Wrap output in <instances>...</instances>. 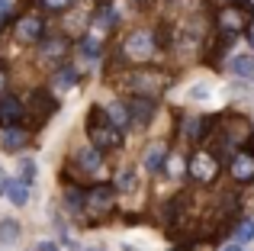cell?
<instances>
[{"label":"cell","mask_w":254,"mask_h":251,"mask_svg":"<svg viewBox=\"0 0 254 251\" xmlns=\"http://www.w3.org/2000/svg\"><path fill=\"white\" fill-rule=\"evenodd\" d=\"M222 251H242V248H238V245H229V248H222Z\"/></svg>","instance_id":"cell-32"},{"label":"cell","mask_w":254,"mask_h":251,"mask_svg":"<svg viewBox=\"0 0 254 251\" xmlns=\"http://www.w3.org/2000/svg\"><path fill=\"white\" fill-rule=\"evenodd\" d=\"M0 6H3V0H0Z\"/></svg>","instance_id":"cell-34"},{"label":"cell","mask_w":254,"mask_h":251,"mask_svg":"<svg viewBox=\"0 0 254 251\" xmlns=\"http://www.w3.org/2000/svg\"><path fill=\"white\" fill-rule=\"evenodd\" d=\"M116 190H123V193H132V190H135V174H132V171H123V174L116 177Z\"/></svg>","instance_id":"cell-23"},{"label":"cell","mask_w":254,"mask_h":251,"mask_svg":"<svg viewBox=\"0 0 254 251\" xmlns=\"http://www.w3.org/2000/svg\"><path fill=\"white\" fill-rule=\"evenodd\" d=\"M6 84H10V77H6V71H3V68H0V97H3V94H6Z\"/></svg>","instance_id":"cell-29"},{"label":"cell","mask_w":254,"mask_h":251,"mask_svg":"<svg viewBox=\"0 0 254 251\" xmlns=\"http://www.w3.org/2000/svg\"><path fill=\"white\" fill-rule=\"evenodd\" d=\"M6 181H10V177H6V171H0V193L6 190Z\"/></svg>","instance_id":"cell-30"},{"label":"cell","mask_w":254,"mask_h":251,"mask_svg":"<svg viewBox=\"0 0 254 251\" xmlns=\"http://www.w3.org/2000/svg\"><path fill=\"white\" fill-rule=\"evenodd\" d=\"M232 71H235L238 77H254V58L251 55H238L235 62H232Z\"/></svg>","instance_id":"cell-19"},{"label":"cell","mask_w":254,"mask_h":251,"mask_svg":"<svg viewBox=\"0 0 254 251\" xmlns=\"http://www.w3.org/2000/svg\"><path fill=\"white\" fill-rule=\"evenodd\" d=\"M13 29H16V39H19V42H39V39L45 36V23L39 16H19Z\"/></svg>","instance_id":"cell-9"},{"label":"cell","mask_w":254,"mask_h":251,"mask_svg":"<svg viewBox=\"0 0 254 251\" xmlns=\"http://www.w3.org/2000/svg\"><path fill=\"white\" fill-rule=\"evenodd\" d=\"M164 155H168V148H164V142H151L148 148H145V155H142V164L148 171H158L164 164Z\"/></svg>","instance_id":"cell-13"},{"label":"cell","mask_w":254,"mask_h":251,"mask_svg":"<svg viewBox=\"0 0 254 251\" xmlns=\"http://www.w3.org/2000/svg\"><path fill=\"white\" fill-rule=\"evenodd\" d=\"M168 84H171V77L164 74V71H132V74L123 81V87L132 90L135 97H148L151 100V97L164 94Z\"/></svg>","instance_id":"cell-2"},{"label":"cell","mask_w":254,"mask_h":251,"mask_svg":"<svg viewBox=\"0 0 254 251\" xmlns=\"http://www.w3.org/2000/svg\"><path fill=\"white\" fill-rule=\"evenodd\" d=\"M3 151H19V148H26V145H29V132H23V129H16V126H13V129H3Z\"/></svg>","instance_id":"cell-12"},{"label":"cell","mask_w":254,"mask_h":251,"mask_svg":"<svg viewBox=\"0 0 254 251\" xmlns=\"http://www.w3.org/2000/svg\"><path fill=\"white\" fill-rule=\"evenodd\" d=\"M39 45H42V58L45 62H62L64 55H68V39H58V36H42L39 39Z\"/></svg>","instance_id":"cell-10"},{"label":"cell","mask_w":254,"mask_h":251,"mask_svg":"<svg viewBox=\"0 0 254 251\" xmlns=\"http://www.w3.org/2000/svg\"><path fill=\"white\" fill-rule=\"evenodd\" d=\"M23 116H26V103L19 100V97H10V94L0 97V129H13V126H19Z\"/></svg>","instance_id":"cell-7"},{"label":"cell","mask_w":254,"mask_h":251,"mask_svg":"<svg viewBox=\"0 0 254 251\" xmlns=\"http://www.w3.org/2000/svg\"><path fill=\"white\" fill-rule=\"evenodd\" d=\"M235 239H238V242H251V239H254V222H238Z\"/></svg>","instance_id":"cell-26"},{"label":"cell","mask_w":254,"mask_h":251,"mask_svg":"<svg viewBox=\"0 0 254 251\" xmlns=\"http://www.w3.org/2000/svg\"><path fill=\"white\" fill-rule=\"evenodd\" d=\"M3 193L10 196L13 206H23V203H29V184H23V181H6V190H3Z\"/></svg>","instance_id":"cell-14"},{"label":"cell","mask_w":254,"mask_h":251,"mask_svg":"<svg viewBox=\"0 0 254 251\" xmlns=\"http://www.w3.org/2000/svg\"><path fill=\"white\" fill-rule=\"evenodd\" d=\"M123 251H138V248H132V245H126V248H123Z\"/></svg>","instance_id":"cell-33"},{"label":"cell","mask_w":254,"mask_h":251,"mask_svg":"<svg viewBox=\"0 0 254 251\" xmlns=\"http://www.w3.org/2000/svg\"><path fill=\"white\" fill-rule=\"evenodd\" d=\"M126 110H129V126H145L151 120V100L148 97H135V100H129L126 103Z\"/></svg>","instance_id":"cell-11"},{"label":"cell","mask_w":254,"mask_h":251,"mask_svg":"<svg viewBox=\"0 0 254 251\" xmlns=\"http://www.w3.org/2000/svg\"><path fill=\"white\" fill-rule=\"evenodd\" d=\"M29 107L36 110V116H49L52 110H55V100H52L45 90H36V94L29 97Z\"/></svg>","instance_id":"cell-15"},{"label":"cell","mask_w":254,"mask_h":251,"mask_svg":"<svg viewBox=\"0 0 254 251\" xmlns=\"http://www.w3.org/2000/svg\"><path fill=\"white\" fill-rule=\"evenodd\" d=\"M155 52H158V39L148 29H135L126 39V55L129 58H151Z\"/></svg>","instance_id":"cell-6"},{"label":"cell","mask_w":254,"mask_h":251,"mask_svg":"<svg viewBox=\"0 0 254 251\" xmlns=\"http://www.w3.org/2000/svg\"><path fill=\"white\" fill-rule=\"evenodd\" d=\"M42 10H49V13H62V10H68L74 0H36Z\"/></svg>","instance_id":"cell-24"},{"label":"cell","mask_w":254,"mask_h":251,"mask_svg":"<svg viewBox=\"0 0 254 251\" xmlns=\"http://www.w3.org/2000/svg\"><path fill=\"white\" fill-rule=\"evenodd\" d=\"M106 116H110V123L116 126L119 132H123L126 126H129V110H126V103H123V100H116V103H113V107L106 110Z\"/></svg>","instance_id":"cell-17"},{"label":"cell","mask_w":254,"mask_h":251,"mask_svg":"<svg viewBox=\"0 0 254 251\" xmlns=\"http://www.w3.org/2000/svg\"><path fill=\"white\" fill-rule=\"evenodd\" d=\"M55 84H58V87H71V84H77V71L74 68H64V71H58V77H55Z\"/></svg>","instance_id":"cell-25"},{"label":"cell","mask_w":254,"mask_h":251,"mask_svg":"<svg viewBox=\"0 0 254 251\" xmlns=\"http://www.w3.org/2000/svg\"><path fill=\"white\" fill-rule=\"evenodd\" d=\"M87 135L97 145V151L119 148V145H123V132L110 123L106 110H100V107H90V113H87Z\"/></svg>","instance_id":"cell-1"},{"label":"cell","mask_w":254,"mask_h":251,"mask_svg":"<svg viewBox=\"0 0 254 251\" xmlns=\"http://www.w3.org/2000/svg\"><path fill=\"white\" fill-rule=\"evenodd\" d=\"M251 19H254V6L248 3H225L216 13V23H219V29H225V36H235V32L248 29Z\"/></svg>","instance_id":"cell-3"},{"label":"cell","mask_w":254,"mask_h":251,"mask_svg":"<svg viewBox=\"0 0 254 251\" xmlns=\"http://www.w3.org/2000/svg\"><path fill=\"white\" fill-rule=\"evenodd\" d=\"M232 177H235L238 184H251L254 181V151L251 148H242L232 155V164H229Z\"/></svg>","instance_id":"cell-8"},{"label":"cell","mask_w":254,"mask_h":251,"mask_svg":"<svg viewBox=\"0 0 254 251\" xmlns=\"http://www.w3.org/2000/svg\"><path fill=\"white\" fill-rule=\"evenodd\" d=\"M77 164H81L84 171H90V174H97V168L103 164V158H100L97 148H81L77 151Z\"/></svg>","instance_id":"cell-16"},{"label":"cell","mask_w":254,"mask_h":251,"mask_svg":"<svg viewBox=\"0 0 254 251\" xmlns=\"http://www.w3.org/2000/svg\"><path fill=\"white\" fill-rule=\"evenodd\" d=\"M113 200H116L113 187L100 184V187H93L90 193H84V209H90L93 219H103V216H110V213H113Z\"/></svg>","instance_id":"cell-5"},{"label":"cell","mask_w":254,"mask_h":251,"mask_svg":"<svg viewBox=\"0 0 254 251\" xmlns=\"http://www.w3.org/2000/svg\"><path fill=\"white\" fill-rule=\"evenodd\" d=\"M64 206H68L71 213H81V209H84V193L77 187H71L68 193H64Z\"/></svg>","instance_id":"cell-20"},{"label":"cell","mask_w":254,"mask_h":251,"mask_svg":"<svg viewBox=\"0 0 254 251\" xmlns=\"http://www.w3.org/2000/svg\"><path fill=\"white\" fill-rule=\"evenodd\" d=\"M16 239H19V226L13 219H3V222H0V242L10 245V242H16Z\"/></svg>","instance_id":"cell-21"},{"label":"cell","mask_w":254,"mask_h":251,"mask_svg":"<svg viewBox=\"0 0 254 251\" xmlns=\"http://www.w3.org/2000/svg\"><path fill=\"white\" fill-rule=\"evenodd\" d=\"M190 177L193 181H199V184H212L219 177V158L212 155V151H206V148H199V151H193L190 155Z\"/></svg>","instance_id":"cell-4"},{"label":"cell","mask_w":254,"mask_h":251,"mask_svg":"<svg viewBox=\"0 0 254 251\" xmlns=\"http://www.w3.org/2000/svg\"><path fill=\"white\" fill-rule=\"evenodd\" d=\"M39 251H58V245H52V242H45V245H39Z\"/></svg>","instance_id":"cell-31"},{"label":"cell","mask_w":254,"mask_h":251,"mask_svg":"<svg viewBox=\"0 0 254 251\" xmlns=\"http://www.w3.org/2000/svg\"><path fill=\"white\" fill-rule=\"evenodd\" d=\"M84 52H87V55H100V52H103V49H100V36H97V32L84 39Z\"/></svg>","instance_id":"cell-27"},{"label":"cell","mask_w":254,"mask_h":251,"mask_svg":"<svg viewBox=\"0 0 254 251\" xmlns=\"http://www.w3.org/2000/svg\"><path fill=\"white\" fill-rule=\"evenodd\" d=\"M209 126H212L209 116H203V120H193V123H190V129H187V135H190V138H203L206 132H209Z\"/></svg>","instance_id":"cell-22"},{"label":"cell","mask_w":254,"mask_h":251,"mask_svg":"<svg viewBox=\"0 0 254 251\" xmlns=\"http://www.w3.org/2000/svg\"><path fill=\"white\" fill-rule=\"evenodd\" d=\"M32 174H36V164L23 161V184H32Z\"/></svg>","instance_id":"cell-28"},{"label":"cell","mask_w":254,"mask_h":251,"mask_svg":"<svg viewBox=\"0 0 254 251\" xmlns=\"http://www.w3.org/2000/svg\"><path fill=\"white\" fill-rule=\"evenodd\" d=\"M116 10H110V6H100V10H97V16H93V29H97V26H100V29H103V32H110L113 29V26H116Z\"/></svg>","instance_id":"cell-18"}]
</instances>
